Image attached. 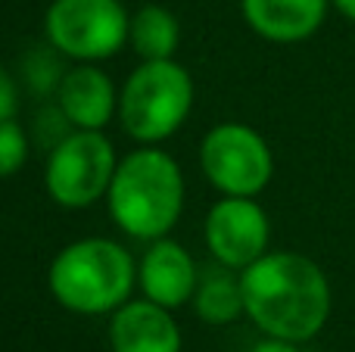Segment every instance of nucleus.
<instances>
[{
  "label": "nucleus",
  "instance_id": "nucleus-1",
  "mask_svg": "<svg viewBox=\"0 0 355 352\" xmlns=\"http://www.w3.org/2000/svg\"><path fill=\"white\" fill-rule=\"evenodd\" d=\"M246 318L265 337L306 343L331 318V281L302 253H265L240 272Z\"/></svg>",
  "mask_w": 355,
  "mask_h": 352
},
{
  "label": "nucleus",
  "instance_id": "nucleus-2",
  "mask_svg": "<svg viewBox=\"0 0 355 352\" xmlns=\"http://www.w3.org/2000/svg\"><path fill=\"white\" fill-rule=\"evenodd\" d=\"M110 218L137 240L168 237L184 209V172L181 166L153 143L119 159L116 175L106 191Z\"/></svg>",
  "mask_w": 355,
  "mask_h": 352
},
{
  "label": "nucleus",
  "instance_id": "nucleus-3",
  "mask_svg": "<svg viewBox=\"0 0 355 352\" xmlns=\"http://www.w3.org/2000/svg\"><path fill=\"white\" fill-rule=\"evenodd\" d=\"M137 284V265L122 243L85 237L53 256L47 287L62 309L75 315H112L128 303Z\"/></svg>",
  "mask_w": 355,
  "mask_h": 352
},
{
  "label": "nucleus",
  "instance_id": "nucleus-4",
  "mask_svg": "<svg viewBox=\"0 0 355 352\" xmlns=\"http://www.w3.org/2000/svg\"><path fill=\"white\" fill-rule=\"evenodd\" d=\"M193 109V78L175 60H141L119 94V122L135 141L172 137Z\"/></svg>",
  "mask_w": 355,
  "mask_h": 352
},
{
  "label": "nucleus",
  "instance_id": "nucleus-5",
  "mask_svg": "<svg viewBox=\"0 0 355 352\" xmlns=\"http://www.w3.org/2000/svg\"><path fill=\"white\" fill-rule=\"evenodd\" d=\"M116 166V150L103 131H69L47 156L44 187L62 209H87L106 197Z\"/></svg>",
  "mask_w": 355,
  "mask_h": 352
},
{
  "label": "nucleus",
  "instance_id": "nucleus-6",
  "mask_svg": "<svg viewBox=\"0 0 355 352\" xmlns=\"http://www.w3.org/2000/svg\"><path fill=\"white\" fill-rule=\"evenodd\" d=\"M131 16L119 0H53L44 31L56 53L78 62L110 60L128 41Z\"/></svg>",
  "mask_w": 355,
  "mask_h": 352
},
{
  "label": "nucleus",
  "instance_id": "nucleus-7",
  "mask_svg": "<svg viewBox=\"0 0 355 352\" xmlns=\"http://www.w3.org/2000/svg\"><path fill=\"white\" fill-rule=\"evenodd\" d=\"M202 175L225 197H259L275 175L271 147L243 122H221L200 143Z\"/></svg>",
  "mask_w": 355,
  "mask_h": 352
},
{
  "label": "nucleus",
  "instance_id": "nucleus-8",
  "mask_svg": "<svg viewBox=\"0 0 355 352\" xmlns=\"http://www.w3.org/2000/svg\"><path fill=\"white\" fill-rule=\"evenodd\" d=\"M271 222L256 197H221L206 215V247L231 272L268 253Z\"/></svg>",
  "mask_w": 355,
  "mask_h": 352
},
{
  "label": "nucleus",
  "instance_id": "nucleus-9",
  "mask_svg": "<svg viewBox=\"0 0 355 352\" xmlns=\"http://www.w3.org/2000/svg\"><path fill=\"white\" fill-rule=\"evenodd\" d=\"M196 265L193 256L172 237L150 240V249L137 262V287L150 303H159L166 309H181L196 293Z\"/></svg>",
  "mask_w": 355,
  "mask_h": 352
},
{
  "label": "nucleus",
  "instance_id": "nucleus-10",
  "mask_svg": "<svg viewBox=\"0 0 355 352\" xmlns=\"http://www.w3.org/2000/svg\"><path fill=\"white\" fill-rule=\"evenodd\" d=\"M56 109L75 128L100 131L119 112L116 85L103 69H97V62H81L69 69L56 85Z\"/></svg>",
  "mask_w": 355,
  "mask_h": 352
},
{
  "label": "nucleus",
  "instance_id": "nucleus-11",
  "mask_svg": "<svg viewBox=\"0 0 355 352\" xmlns=\"http://www.w3.org/2000/svg\"><path fill=\"white\" fill-rule=\"evenodd\" d=\"M112 352H181V331L172 309L147 297L125 303L110 318Z\"/></svg>",
  "mask_w": 355,
  "mask_h": 352
},
{
  "label": "nucleus",
  "instance_id": "nucleus-12",
  "mask_svg": "<svg viewBox=\"0 0 355 352\" xmlns=\"http://www.w3.org/2000/svg\"><path fill=\"white\" fill-rule=\"evenodd\" d=\"M243 19L271 44L309 41L324 25L331 0H240Z\"/></svg>",
  "mask_w": 355,
  "mask_h": 352
},
{
  "label": "nucleus",
  "instance_id": "nucleus-13",
  "mask_svg": "<svg viewBox=\"0 0 355 352\" xmlns=\"http://www.w3.org/2000/svg\"><path fill=\"white\" fill-rule=\"evenodd\" d=\"M128 44L141 60H172L181 44V25L166 6L147 3L131 16Z\"/></svg>",
  "mask_w": 355,
  "mask_h": 352
},
{
  "label": "nucleus",
  "instance_id": "nucleus-14",
  "mask_svg": "<svg viewBox=\"0 0 355 352\" xmlns=\"http://www.w3.org/2000/svg\"><path fill=\"white\" fill-rule=\"evenodd\" d=\"M193 309L200 315V322L212 324V328L237 322L240 315H246L240 278H234L227 272H215L209 278H202L193 293Z\"/></svg>",
  "mask_w": 355,
  "mask_h": 352
},
{
  "label": "nucleus",
  "instance_id": "nucleus-15",
  "mask_svg": "<svg viewBox=\"0 0 355 352\" xmlns=\"http://www.w3.org/2000/svg\"><path fill=\"white\" fill-rule=\"evenodd\" d=\"M28 159V137L16 118L0 122V178H12Z\"/></svg>",
  "mask_w": 355,
  "mask_h": 352
},
{
  "label": "nucleus",
  "instance_id": "nucleus-16",
  "mask_svg": "<svg viewBox=\"0 0 355 352\" xmlns=\"http://www.w3.org/2000/svg\"><path fill=\"white\" fill-rule=\"evenodd\" d=\"M19 109V91H16V81H12V75L6 72L3 66H0V122H6V118H12Z\"/></svg>",
  "mask_w": 355,
  "mask_h": 352
},
{
  "label": "nucleus",
  "instance_id": "nucleus-17",
  "mask_svg": "<svg viewBox=\"0 0 355 352\" xmlns=\"http://www.w3.org/2000/svg\"><path fill=\"white\" fill-rule=\"evenodd\" d=\"M250 352H300V343L281 340V337H265V340H259Z\"/></svg>",
  "mask_w": 355,
  "mask_h": 352
},
{
  "label": "nucleus",
  "instance_id": "nucleus-18",
  "mask_svg": "<svg viewBox=\"0 0 355 352\" xmlns=\"http://www.w3.org/2000/svg\"><path fill=\"white\" fill-rule=\"evenodd\" d=\"M331 6L340 12V16H346L349 22H355V0H331Z\"/></svg>",
  "mask_w": 355,
  "mask_h": 352
}]
</instances>
